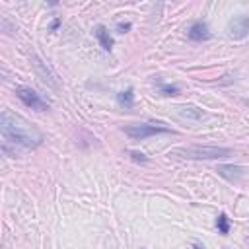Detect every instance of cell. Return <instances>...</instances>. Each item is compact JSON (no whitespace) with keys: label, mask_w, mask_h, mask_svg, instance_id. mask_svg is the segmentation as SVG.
Instances as JSON below:
<instances>
[{"label":"cell","mask_w":249,"mask_h":249,"mask_svg":"<svg viewBox=\"0 0 249 249\" xmlns=\"http://www.w3.org/2000/svg\"><path fill=\"white\" fill-rule=\"evenodd\" d=\"M160 91H161V95H177L179 93V88L177 86H173V84H161L160 86Z\"/></svg>","instance_id":"obj_12"},{"label":"cell","mask_w":249,"mask_h":249,"mask_svg":"<svg viewBox=\"0 0 249 249\" xmlns=\"http://www.w3.org/2000/svg\"><path fill=\"white\" fill-rule=\"evenodd\" d=\"M247 31H249V16H235V18L230 21V25H228V33H230V37H233V39L245 37Z\"/></svg>","instance_id":"obj_5"},{"label":"cell","mask_w":249,"mask_h":249,"mask_svg":"<svg viewBox=\"0 0 249 249\" xmlns=\"http://www.w3.org/2000/svg\"><path fill=\"white\" fill-rule=\"evenodd\" d=\"M117 101H119V105L130 109V107L134 105V91H132V88H126V89L119 91V93H117Z\"/></svg>","instance_id":"obj_10"},{"label":"cell","mask_w":249,"mask_h":249,"mask_svg":"<svg viewBox=\"0 0 249 249\" xmlns=\"http://www.w3.org/2000/svg\"><path fill=\"white\" fill-rule=\"evenodd\" d=\"M171 156H179L185 160H218V158L233 156V150L222 146H187L173 150Z\"/></svg>","instance_id":"obj_2"},{"label":"cell","mask_w":249,"mask_h":249,"mask_svg":"<svg viewBox=\"0 0 249 249\" xmlns=\"http://www.w3.org/2000/svg\"><path fill=\"white\" fill-rule=\"evenodd\" d=\"M216 228H218V231H220L222 235L230 233V220H228L226 214H220V216L216 218Z\"/></svg>","instance_id":"obj_11"},{"label":"cell","mask_w":249,"mask_h":249,"mask_svg":"<svg viewBox=\"0 0 249 249\" xmlns=\"http://www.w3.org/2000/svg\"><path fill=\"white\" fill-rule=\"evenodd\" d=\"M93 33H95L99 45L103 47V51H111V49H113V39H111L109 29H107L105 25H97V27L93 29Z\"/></svg>","instance_id":"obj_8"},{"label":"cell","mask_w":249,"mask_h":249,"mask_svg":"<svg viewBox=\"0 0 249 249\" xmlns=\"http://www.w3.org/2000/svg\"><path fill=\"white\" fill-rule=\"evenodd\" d=\"M177 109H179V115L181 117L191 119V121H198V119L204 117V111L198 109V107H195V105H179Z\"/></svg>","instance_id":"obj_9"},{"label":"cell","mask_w":249,"mask_h":249,"mask_svg":"<svg viewBox=\"0 0 249 249\" xmlns=\"http://www.w3.org/2000/svg\"><path fill=\"white\" fill-rule=\"evenodd\" d=\"M128 29H130V23H128V21H124V23L119 21V23H117V33H126Z\"/></svg>","instance_id":"obj_13"},{"label":"cell","mask_w":249,"mask_h":249,"mask_svg":"<svg viewBox=\"0 0 249 249\" xmlns=\"http://www.w3.org/2000/svg\"><path fill=\"white\" fill-rule=\"evenodd\" d=\"M189 39H191V41H206V39H210L208 25H206L204 21H195V23L189 27Z\"/></svg>","instance_id":"obj_6"},{"label":"cell","mask_w":249,"mask_h":249,"mask_svg":"<svg viewBox=\"0 0 249 249\" xmlns=\"http://www.w3.org/2000/svg\"><path fill=\"white\" fill-rule=\"evenodd\" d=\"M193 247H195V249H206V247H204V245H200V243H195Z\"/></svg>","instance_id":"obj_15"},{"label":"cell","mask_w":249,"mask_h":249,"mask_svg":"<svg viewBox=\"0 0 249 249\" xmlns=\"http://www.w3.org/2000/svg\"><path fill=\"white\" fill-rule=\"evenodd\" d=\"M124 134L132 140H144L148 136H154V134H161V132H173L169 126H161L160 123H138V124H126L124 128Z\"/></svg>","instance_id":"obj_3"},{"label":"cell","mask_w":249,"mask_h":249,"mask_svg":"<svg viewBox=\"0 0 249 249\" xmlns=\"http://www.w3.org/2000/svg\"><path fill=\"white\" fill-rule=\"evenodd\" d=\"M0 130L4 136V144H14L21 148H35L43 142V132L35 128L21 115L4 109L0 113Z\"/></svg>","instance_id":"obj_1"},{"label":"cell","mask_w":249,"mask_h":249,"mask_svg":"<svg viewBox=\"0 0 249 249\" xmlns=\"http://www.w3.org/2000/svg\"><path fill=\"white\" fill-rule=\"evenodd\" d=\"M128 154H130V158H132L134 161H142V163L148 161V158H146L144 154H138V152H128Z\"/></svg>","instance_id":"obj_14"},{"label":"cell","mask_w":249,"mask_h":249,"mask_svg":"<svg viewBox=\"0 0 249 249\" xmlns=\"http://www.w3.org/2000/svg\"><path fill=\"white\" fill-rule=\"evenodd\" d=\"M218 173L222 177H226L228 181H237L243 177V167L241 165H218Z\"/></svg>","instance_id":"obj_7"},{"label":"cell","mask_w":249,"mask_h":249,"mask_svg":"<svg viewBox=\"0 0 249 249\" xmlns=\"http://www.w3.org/2000/svg\"><path fill=\"white\" fill-rule=\"evenodd\" d=\"M16 95L19 97V101H21L23 105H27V107H31V109H35V111H47V109H49L47 101H43L41 95H39L35 89L27 88V86H18V88H16Z\"/></svg>","instance_id":"obj_4"}]
</instances>
